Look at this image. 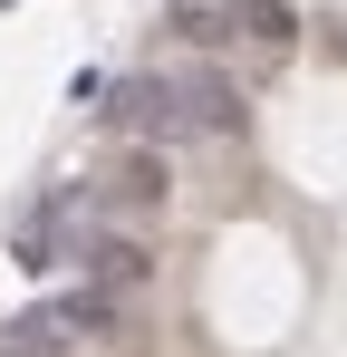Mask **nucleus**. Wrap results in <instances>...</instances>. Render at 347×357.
Instances as JSON below:
<instances>
[{"label": "nucleus", "mask_w": 347, "mask_h": 357, "mask_svg": "<svg viewBox=\"0 0 347 357\" xmlns=\"http://www.w3.org/2000/svg\"><path fill=\"white\" fill-rule=\"evenodd\" d=\"M174 87H183L193 135H231V126H241V87H231L222 68H174Z\"/></svg>", "instance_id": "nucleus-4"}, {"label": "nucleus", "mask_w": 347, "mask_h": 357, "mask_svg": "<svg viewBox=\"0 0 347 357\" xmlns=\"http://www.w3.org/2000/svg\"><path fill=\"white\" fill-rule=\"evenodd\" d=\"M174 29H183L193 49H222V39H241V20H231V10H183Z\"/></svg>", "instance_id": "nucleus-6"}, {"label": "nucleus", "mask_w": 347, "mask_h": 357, "mask_svg": "<svg viewBox=\"0 0 347 357\" xmlns=\"http://www.w3.org/2000/svg\"><path fill=\"white\" fill-rule=\"evenodd\" d=\"M107 126L125 135V145H164V135H193V116H183V87L174 77H125L116 87Z\"/></svg>", "instance_id": "nucleus-1"}, {"label": "nucleus", "mask_w": 347, "mask_h": 357, "mask_svg": "<svg viewBox=\"0 0 347 357\" xmlns=\"http://www.w3.org/2000/svg\"><path fill=\"white\" fill-rule=\"evenodd\" d=\"M222 10L261 39V49H289V39H299V10H289V0H222Z\"/></svg>", "instance_id": "nucleus-5"}, {"label": "nucleus", "mask_w": 347, "mask_h": 357, "mask_svg": "<svg viewBox=\"0 0 347 357\" xmlns=\"http://www.w3.org/2000/svg\"><path fill=\"white\" fill-rule=\"evenodd\" d=\"M68 261H77L87 280H107V290H145V271H155L145 241H135V232H107V222H87V232L68 241Z\"/></svg>", "instance_id": "nucleus-3"}, {"label": "nucleus", "mask_w": 347, "mask_h": 357, "mask_svg": "<svg viewBox=\"0 0 347 357\" xmlns=\"http://www.w3.org/2000/svg\"><path fill=\"white\" fill-rule=\"evenodd\" d=\"M107 193H97V213H116V222H145V213H164V155H155V145H116L107 155Z\"/></svg>", "instance_id": "nucleus-2"}]
</instances>
